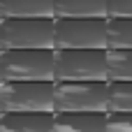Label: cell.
Here are the masks:
<instances>
[{
	"label": "cell",
	"instance_id": "obj_1",
	"mask_svg": "<svg viewBox=\"0 0 132 132\" xmlns=\"http://www.w3.org/2000/svg\"><path fill=\"white\" fill-rule=\"evenodd\" d=\"M2 114H56V81H2Z\"/></svg>",
	"mask_w": 132,
	"mask_h": 132
},
{
	"label": "cell",
	"instance_id": "obj_2",
	"mask_svg": "<svg viewBox=\"0 0 132 132\" xmlns=\"http://www.w3.org/2000/svg\"><path fill=\"white\" fill-rule=\"evenodd\" d=\"M2 81H56V49L2 51Z\"/></svg>",
	"mask_w": 132,
	"mask_h": 132
},
{
	"label": "cell",
	"instance_id": "obj_3",
	"mask_svg": "<svg viewBox=\"0 0 132 132\" xmlns=\"http://www.w3.org/2000/svg\"><path fill=\"white\" fill-rule=\"evenodd\" d=\"M109 114V81H56V114Z\"/></svg>",
	"mask_w": 132,
	"mask_h": 132
},
{
	"label": "cell",
	"instance_id": "obj_4",
	"mask_svg": "<svg viewBox=\"0 0 132 132\" xmlns=\"http://www.w3.org/2000/svg\"><path fill=\"white\" fill-rule=\"evenodd\" d=\"M56 81H109L107 49L56 51Z\"/></svg>",
	"mask_w": 132,
	"mask_h": 132
},
{
	"label": "cell",
	"instance_id": "obj_5",
	"mask_svg": "<svg viewBox=\"0 0 132 132\" xmlns=\"http://www.w3.org/2000/svg\"><path fill=\"white\" fill-rule=\"evenodd\" d=\"M2 51L56 49V19H2Z\"/></svg>",
	"mask_w": 132,
	"mask_h": 132
},
{
	"label": "cell",
	"instance_id": "obj_6",
	"mask_svg": "<svg viewBox=\"0 0 132 132\" xmlns=\"http://www.w3.org/2000/svg\"><path fill=\"white\" fill-rule=\"evenodd\" d=\"M109 19H56V51L109 49Z\"/></svg>",
	"mask_w": 132,
	"mask_h": 132
},
{
	"label": "cell",
	"instance_id": "obj_7",
	"mask_svg": "<svg viewBox=\"0 0 132 132\" xmlns=\"http://www.w3.org/2000/svg\"><path fill=\"white\" fill-rule=\"evenodd\" d=\"M2 19H56V0H0Z\"/></svg>",
	"mask_w": 132,
	"mask_h": 132
},
{
	"label": "cell",
	"instance_id": "obj_8",
	"mask_svg": "<svg viewBox=\"0 0 132 132\" xmlns=\"http://www.w3.org/2000/svg\"><path fill=\"white\" fill-rule=\"evenodd\" d=\"M56 114H2L0 132H56Z\"/></svg>",
	"mask_w": 132,
	"mask_h": 132
},
{
	"label": "cell",
	"instance_id": "obj_9",
	"mask_svg": "<svg viewBox=\"0 0 132 132\" xmlns=\"http://www.w3.org/2000/svg\"><path fill=\"white\" fill-rule=\"evenodd\" d=\"M56 19H109V0H56Z\"/></svg>",
	"mask_w": 132,
	"mask_h": 132
},
{
	"label": "cell",
	"instance_id": "obj_10",
	"mask_svg": "<svg viewBox=\"0 0 132 132\" xmlns=\"http://www.w3.org/2000/svg\"><path fill=\"white\" fill-rule=\"evenodd\" d=\"M109 114H72L58 111L56 114V132H107Z\"/></svg>",
	"mask_w": 132,
	"mask_h": 132
},
{
	"label": "cell",
	"instance_id": "obj_11",
	"mask_svg": "<svg viewBox=\"0 0 132 132\" xmlns=\"http://www.w3.org/2000/svg\"><path fill=\"white\" fill-rule=\"evenodd\" d=\"M109 81H132V49H107Z\"/></svg>",
	"mask_w": 132,
	"mask_h": 132
},
{
	"label": "cell",
	"instance_id": "obj_12",
	"mask_svg": "<svg viewBox=\"0 0 132 132\" xmlns=\"http://www.w3.org/2000/svg\"><path fill=\"white\" fill-rule=\"evenodd\" d=\"M109 49H132V19H109Z\"/></svg>",
	"mask_w": 132,
	"mask_h": 132
},
{
	"label": "cell",
	"instance_id": "obj_13",
	"mask_svg": "<svg viewBox=\"0 0 132 132\" xmlns=\"http://www.w3.org/2000/svg\"><path fill=\"white\" fill-rule=\"evenodd\" d=\"M132 114V81H109V114Z\"/></svg>",
	"mask_w": 132,
	"mask_h": 132
},
{
	"label": "cell",
	"instance_id": "obj_14",
	"mask_svg": "<svg viewBox=\"0 0 132 132\" xmlns=\"http://www.w3.org/2000/svg\"><path fill=\"white\" fill-rule=\"evenodd\" d=\"M107 132H132V114L111 111L107 116Z\"/></svg>",
	"mask_w": 132,
	"mask_h": 132
},
{
	"label": "cell",
	"instance_id": "obj_15",
	"mask_svg": "<svg viewBox=\"0 0 132 132\" xmlns=\"http://www.w3.org/2000/svg\"><path fill=\"white\" fill-rule=\"evenodd\" d=\"M109 19H132V0H109Z\"/></svg>",
	"mask_w": 132,
	"mask_h": 132
}]
</instances>
